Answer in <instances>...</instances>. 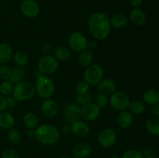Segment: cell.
<instances>
[{"instance_id":"obj_1","label":"cell","mask_w":159,"mask_h":158,"mask_svg":"<svg viewBox=\"0 0 159 158\" xmlns=\"http://www.w3.org/2000/svg\"><path fill=\"white\" fill-rule=\"evenodd\" d=\"M90 33L97 40H104L110 33V22L104 12H95L88 20Z\"/></svg>"},{"instance_id":"obj_10","label":"cell","mask_w":159,"mask_h":158,"mask_svg":"<svg viewBox=\"0 0 159 158\" xmlns=\"http://www.w3.org/2000/svg\"><path fill=\"white\" fill-rule=\"evenodd\" d=\"M117 139V134L113 129L107 128L100 132L99 135V143L104 148H109L113 146Z\"/></svg>"},{"instance_id":"obj_15","label":"cell","mask_w":159,"mask_h":158,"mask_svg":"<svg viewBox=\"0 0 159 158\" xmlns=\"http://www.w3.org/2000/svg\"><path fill=\"white\" fill-rule=\"evenodd\" d=\"M71 132L78 137H85L90 132L89 126L86 122L82 120H78L71 125Z\"/></svg>"},{"instance_id":"obj_8","label":"cell","mask_w":159,"mask_h":158,"mask_svg":"<svg viewBox=\"0 0 159 158\" xmlns=\"http://www.w3.org/2000/svg\"><path fill=\"white\" fill-rule=\"evenodd\" d=\"M68 44L75 52L79 53L87 49L88 42L83 34L79 32H74L68 38Z\"/></svg>"},{"instance_id":"obj_13","label":"cell","mask_w":159,"mask_h":158,"mask_svg":"<svg viewBox=\"0 0 159 158\" xmlns=\"http://www.w3.org/2000/svg\"><path fill=\"white\" fill-rule=\"evenodd\" d=\"M58 107L54 100L46 99L41 103V112L45 116L48 118H54L57 115Z\"/></svg>"},{"instance_id":"obj_3","label":"cell","mask_w":159,"mask_h":158,"mask_svg":"<svg viewBox=\"0 0 159 158\" xmlns=\"http://www.w3.org/2000/svg\"><path fill=\"white\" fill-rule=\"evenodd\" d=\"M36 93L35 85L29 81L23 80L16 84L12 91V96L17 101H27L32 99Z\"/></svg>"},{"instance_id":"obj_28","label":"cell","mask_w":159,"mask_h":158,"mask_svg":"<svg viewBox=\"0 0 159 158\" xmlns=\"http://www.w3.org/2000/svg\"><path fill=\"white\" fill-rule=\"evenodd\" d=\"M128 108L130 109V112L136 115L141 114L145 110L144 104L140 100H134L132 102H130Z\"/></svg>"},{"instance_id":"obj_42","label":"cell","mask_w":159,"mask_h":158,"mask_svg":"<svg viewBox=\"0 0 159 158\" xmlns=\"http://www.w3.org/2000/svg\"><path fill=\"white\" fill-rule=\"evenodd\" d=\"M130 4L134 9H139L143 4V0H130Z\"/></svg>"},{"instance_id":"obj_22","label":"cell","mask_w":159,"mask_h":158,"mask_svg":"<svg viewBox=\"0 0 159 158\" xmlns=\"http://www.w3.org/2000/svg\"><path fill=\"white\" fill-rule=\"evenodd\" d=\"M110 25L113 26V27L120 29V28L127 26V24L128 23V18L124 14H115L110 18Z\"/></svg>"},{"instance_id":"obj_39","label":"cell","mask_w":159,"mask_h":158,"mask_svg":"<svg viewBox=\"0 0 159 158\" xmlns=\"http://www.w3.org/2000/svg\"><path fill=\"white\" fill-rule=\"evenodd\" d=\"M42 52L45 54V55H51V54L52 52H54L53 50V46H51V44L50 43H46L42 47Z\"/></svg>"},{"instance_id":"obj_12","label":"cell","mask_w":159,"mask_h":158,"mask_svg":"<svg viewBox=\"0 0 159 158\" xmlns=\"http://www.w3.org/2000/svg\"><path fill=\"white\" fill-rule=\"evenodd\" d=\"M100 114V108L93 102L85 104L81 108V116L86 121H93Z\"/></svg>"},{"instance_id":"obj_40","label":"cell","mask_w":159,"mask_h":158,"mask_svg":"<svg viewBox=\"0 0 159 158\" xmlns=\"http://www.w3.org/2000/svg\"><path fill=\"white\" fill-rule=\"evenodd\" d=\"M151 114L155 117H159V102L156 104H154L152 105V108L150 109Z\"/></svg>"},{"instance_id":"obj_33","label":"cell","mask_w":159,"mask_h":158,"mask_svg":"<svg viewBox=\"0 0 159 158\" xmlns=\"http://www.w3.org/2000/svg\"><path fill=\"white\" fill-rule=\"evenodd\" d=\"M122 158H144V154L141 151L134 149L127 150L123 153Z\"/></svg>"},{"instance_id":"obj_35","label":"cell","mask_w":159,"mask_h":158,"mask_svg":"<svg viewBox=\"0 0 159 158\" xmlns=\"http://www.w3.org/2000/svg\"><path fill=\"white\" fill-rule=\"evenodd\" d=\"M11 74V68L6 64H0V77L2 80H9Z\"/></svg>"},{"instance_id":"obj_37","label":"cell","mask_w":159,"mask_h":158,"mask_svg":"<svg viewBox=\"0 0 159 158\" xmlns=\"http://www.w3.org/2000/svg\"><path fill=\"white\" fill-rule=\"evenodd\" d=\"M2 158H20L18 153L16 151L13 149H6L3 151L2 154Z\"/></svg>"},{"instance_id":"obj_2","label":"cell","mask_w":159,"mask_h":158,"mask_svg":"<svg viewBox=\"0 0 159 158\" xmlns=\"http://www.w3.org/2000/svg\"><path fill=\"white\" fill-rule=\"evenodd\" d=\"M36 139L43 145H54L60 139V132L51 124H42L35 129Z\"/></svg>"},{"instance_id":"obj_43","label":"cell","mask_w":159,"mask_h":158,"mask_svg":"<svg viewBox=\"0 0 159 158\" xmlns=\"http://www.w3.org/2000/svg\"><path fill=\"white\" fill-rule=\"evenodd\" d=\"M61 131L62 133H65V134H68V133L71 132V125H69L68 124H65V125H64L63 126H62Z\"/></svg>"},{"instance_id":"obj_18","label":"cell","mask_w":159,"mask_h":158,"mask_svg":"<svg viewBox=\"0 0 159 158\" xmlns=\"http://www.w3.org/2000/svg\"><path fill=\"white\" fill-rule=\"evenodd\" d=\"M130 20L136 26H142L145 23L147 16L145 12L140 9H133L130 11Z\"/></svg>"},{"instance_id":"obj_47","label":"cell","mask_w":159,"mask_h":158,"mask_svg":"<svg viewBox=\"0 0 159 158\" xmlns=\"http://www.w3.org/2000/svg\"><path fill=\"white\" fill-rule=\"evenodd\" d=\"M111 158H120L119 156H113Z\"/></svg>"},{"instance_id":"obj_48","label":"cell","mask_w":159,"mask_h":158,"mask_svg":"<svg viewBox=\"0 0 159 158\" xmlns=\"http://www.w3.org/2000/svg\"><path fill=\"white\" fill-rule=\"evenodd\" d=\"M59 158H69V157H68V156H61V157Z\"/></svg>"},{"instance_id":"obj_19","label":"cell","mask_w":159,"mask_h":158,"mask_svg":"<svg viewBox=\"0 0 159 158\" xmlns=\"http://www.w3.org/2000/svg\"><path fill=\"white\" fill-rule=\"evenodd\" d=\"M12 57V49L9 44L6 43H0V64H5L9 62Z\"/></svg>"},{"instance_id":"obj_46","label":"cell","mask_w":159,"mask_h":158,"mask_svg":"<svg viewBox=\"0 0 159 158\" xmlns=\"http://www.w3.org/2000/svg\"><path fill=\"white\" fill-rule=\"evenodd\" d=\"M146 158H158V156H155V155H149V156H147V157Z\"/></svg>"},{"instance_id":"obj_26","label":"cell","mask_w":159,"mask_h":158,"mask_svg":"<svg viewBox=\"0 0 159 158\" xmlns=\"http://www.w3.org/2000/svg\"><path fill=\"white\" fill-rule=\"evenodd\" d=\"M146 129L152 136H159V119L158 118L153 117L149 119L146 122Z\"/></svg>"},{"instance_id":"obj_45","label":"cell","mask_w":159,"mask_h":158,"mask_svg":"<svg viewBox=\"0 0 159 158\" xmlns=\"http://www.w3.org/2000/svg\"><path fill=\"white\" fill-rule=\"evenodd\" d=\"M35 135V130L34 129H28L27 130V136L28 137H34Z\"/></svg>"},{"instance_id":"obj_29","label":"cell","mask_w":159,"mask_h":158,"mask_svg":"<svg viewBox=\"0 0 159 158\" xmlns=\"http://www.w3.org/2000/svg\"><path fill=\"white\" fill-rule=\"evenodd\" d=\"M14 61L19 67H24L28 63V56L23 51H18L14 54Z\"/></svg>"},{"instance_id":"obj_31","label":"cell","mask_w":159,"mask_h":158,"mask_svg":"<svg viewBox=\"0 0 159 158\" xmlns=\"http://www.w3.org/2000/svg\"><path fill=\"white\" fill-rule=\"evenodd\" d=\"M8 139L12 143L18 144L21 141V134L16 129L12 128L8 132Z\"/></svg>"},{"instance_id":"obj_30","label":"cell","mask_w":159,"mask_h":158,"mask_svg":"<svg viewBox=\"0 0 159 158\" xmlns=\"http://www.w3.org/2000/svg\"><path fill=\"white\" fill-rule=\"evenodd\" d=\"M13 84L9 80L4 81L0 84V92L2 95H9L13 91Z\"/></svg>"},{"instance_id":"obj_36","label":"cell","mask_w":159,"mask_h":158,"mask_svg":"<svg viewBox=\"0 0 159 158\" xmlns=\"http://www.w3.org/2000/svg\"><path fill=\"white\" fill-rule=\"evenodd\" d=\"M96 104L99 107V108H104L108 104V99L107 96L104 95V94H99L96 95Z\"/></svg>"},{"instance_id":"obj_41","label":"cell","mask_w":159,"mask_h":158,"mask_svg":"<svg viewBox=\"0 0 159 158\" xmlns=\"http://www.w3.org/2000/svg\"><path fill=\"white\" fill-rule=\"evenodd\" d=\"M6 101H7V105L9 108H14L16 105V99L13 97V96H8L6 98Z\"/></svg>"},{"instance_id":"obj_20","label":"cell","mask_w":159,"mask_h":158,"mask_svg":"<svg viewBox=\"0 0 159 158\" xmlns=\"http://www.w3.org/2000/svg\"><path fill=\"white\" fill-rule=\"evenodd\" d=\"M73 153L79 158H86L91 154V148L88 144L78 143L73 148Z\"/></svg>"},{"instance_id":"obj_5","label":"cell","mask_w":159,"mask_h":158,"mask_svg":"<svg viewBox=\"0 0 159 158\" xmlns=\"http://www.w3.org/2000/svg\"><path fill=\"white\" fill-rule=\"evenodd\" d=\"M103 70L99 64H93L87 67L84 72V81L90 85H96L103 78Z\"/></svg>"},{"instance_id":"obj_6","label":"cell","mask_w":159,"mask_h":158,"mask_svg":"<svg viewBox=\"0 0 159 158\" xmlns=\"http://www.w3.org/2000/svg\"><path fill=\"white\" fill-rule=\"evenodd\" d=\"M59 66L58 60L52 55H45L40 59L37 64L38 71L43 75L55 72Z\"/></svg>"},{"instance_id":"obj_7","label":"cell","mask_w":159,"mask_h":158,"mask_svg":"<svg viewBox=\"0 0 159 158\" xmlns=\"http://www.w3.org/2000/svg\"><path fill=\"white\" fill-rule=\"evenodd\" d=\"M130 102L129 96L123 91H115L110 95V104L116 111L126 110L129 107Z\"/></svg>"},{"instance_id":"obj_38","label":"cell","mask_w":159,"mask_h":158,"mask_svg":"<svg viewBox=\"0 0 159 158\" xmlns=\"http://www.w3.org/2000/svg\"><path fill=\"white\" fill-rule=\"evenodd\" d=\"M8 108L7 105V101H6V98L4 95L0 94V112H1L6 111V108Z\"/></svg>"},{"instance_id":"obj_21","label":"cell","mask_w":159,"mask_h":158,"mask_svg":"<svg viewBox=\"0 0 159 158\" xmlns=\"http://www.w3.org/2000/svg\"><path fill=\"white\" fill-rule=\"evenodd\" d=\"M143 100L148 105H154L159 102V91L158 89L152 88L148 89L143 94Z\"/></svg>"},{"instance_id":"obj_11","label":"cell","mask_w":159,"mask_h":158,"mask_svg":"<svg viewBox=\"0 0 159 158\" xmlns=\"http://www.w3.org/2000/svg\"><path fill=\"white\" fill-rule=\"evenodd\" d=\"M22 14L28 18H34L40 12V6L35 0H23L20 4Z\"/></svg>"},{"instance_id":"obj_27","label":"cell","mask_w":159,"mask_h":158,"mask_svg":"<svg viewBox=\"0 0 159 158\" xmlns=\"http://www.w3.org/2000/svg\"><path fill=\"white\" fill-rule=\"evenodd\" d=\"M93 61V54L91 50H85L81 52L79 57V63L81 66L87 68L92 64Z\"/></svg>"},{"instance_id":"obj_16","label":"cell","mask_w":159,"mask_h":158,"mask_svg":"<svg viewBox=\"0 0 159 158\" xmlns=\"http://www.w3.org/2000/svg\"><path fill=\"white\" fill-rule=\"evenodd\" d=\"M117 124L121 129H127L132 125L134 122L133 114L130 111L124 110L118 115Z\"/></svg>"},{"instance_id":"obj_25","label":"cell","mask_w":159,"mask_h":158,"mask_svg":"<svg viewBox=\"0 0 159 158\" xmlns=\"http://www.w3.org/2000/svg\"><path fill=\"white\" fill-rule=\"evenodd\" d=\"M25 77L24 70L22 69L21 67H14L11 69V74L9 81L12 84H17L22 81Z\"/></svg>"},{"instance_id":"obj_44","label":"cell","mask_w":159,"mask_h":158,"mask_svg":"<svg viewBox=\"0 0 159 158\" xmlns=\"http://www.w3.org/2000/svg\"><path fill=\"white\" fill-rule=\"evenodd\" d=\"M96 45H97V43H96V42L95 41V40H91V41L88 42V44H87V48H89V49H95L96 46Z\"/></svg>"},{"instance_id":"obj_32","label":"cell","mask_w":159,"mask_h":158,"mask_svg":"<svg viewBox=\"0 0 159 158\" xmlns=\"http://www.w3.org/2000/svg\"><path fill=\"white\" fill-rule=\"evenodd\" d=\"M75 101L78 105H84L91 102L92 95L89 92L85 93V94H77L75 97Z\"/></svg>"},{"instance_id":"obj_14","label":"cell","mask_w":159,"mask_h":158,"mask_svg":"<svg viewBox=\"0 0 159 158\" xmlns=\"http://www.w3.org/2000/svg\"><path fill=\"white\" fill-rule=\"evenodd\" d=\"M97 89L99 94L106 96L111 95L116 91V85L111 79H104L98 84Z\"/></svg>"},{"instance_id":"obj_9","label":"cell","mask_w":159,"mask_h":158,"mask_svg":"<svg viewBox=\"0 0 159 158\" xmlns=\"http://www.w3.org/2000/svg\"><path fill=\"white\" fill-rule=\"evenodd\" d=\"M81 108L79 105L75 103H69L65 106L63 112L64 120L66 124L71 125L73 122L80 120Z\"/></svg>"},{"instance_id":"obj_4","label":"cell","mask_w":159,"mask_h":158,"mask_svg":"<svg viewBox=\"0 0 159 158\" xmlns=\"http://www.w3.org/2000/svg\"><path fill=\"white\" fill-rule=\"evenodd\" d=\"M36 91L43 99L51 97L54 92V83L52 79L47 75H41L36 81Z\"/></svg>"},{"instance_id":"obj_34","label":"cell","mask_w":159,"mask_h":158,"mask_svg":"<svg viewBox=\"0 0 159 158\" xmlns=\"http://www.w3.org/2000/svg\"><path fill=\"white\" fill-rule=\"evenodd\" d=\"M90 85L85 81H82L79 82L76 85V91L78 94H85L89 91Z\"/></svg>"},{"instance_id":"obj_23","label":"cell","mask_w":159,"mask_h":158,"mask_svg":"<svg viewBox=\"0 0 159 158\" xmlns=\"http://www.w3.org/2000/svg\"><path fill=\"white\" fill-rule=\"evenodd\" d=\"M23 125L27 129L37 128L39 123V119L37 115L34 112H28L23 116Z\"/></svg>"},{"instance_id":"obj_24","label":"cell","mask_w":159,"mask_h":158,"mask_svg":"<svg viewBox=\"0 0 159 158\" xmlns=\"http://www.w3.org/2000/svg\"><path fill=\"white\" fill-rule=\"evenodd\" d=\"M54 57L57 60L65 61L71 57V50L65 46H61L54 50Z\"/></svg>"},{"instance_id":"obj_17","label":"cell","mask_w":159,"mask_h":158,"mask_svg":"<svg viewBox=\"0 0 159 158\" xmlns=\"http://www.w3.org/2000/svg\"><path fill=\"white\" fill-rule=\"evenodd\" d=\"M16 123V119L11 113L8 112H0V127L4 129H10L13 128Z\"/></svg>"}]
</instances>
